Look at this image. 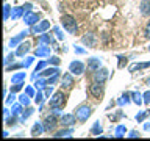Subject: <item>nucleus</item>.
<instances>
[{"label": "nucleus", "instance_id": "nucleus-1", "mask_svg": "<svg viewBox=\"0 0 150 141\" xmlns=\"http://www.w3.org/2000/svg\"><path fill=\"white\" fill-rule=\"evenodd\" d=\"M61 24H63V27L70 35H77L78 27H77V22H75V17L69 16V14H64V16H61Z\"/></svg>", "mask_w": 150, "mask_h": 141}, {"label": "nucleus", "instance_id": "nucleus-2", "mask_svg": "<svg viewBox=\"0 0 150 141\" xmlns=\"http://www.w3.org/2000/svg\"><path fill=\"white\" fill-rule=\"evenodd\" d=\"M49 105L52 108H55V107H59V108H63L66 105V94L63 91H56L53 96L50 97V102H49Z\"/></svg>", "mask_w": 150, "mask_h": 141}, {"label": "nucleus", "instance_id": "nucleus-3", "mask_svg": "<svg viewBox=\"0 0 150 141\" xmlns=\"http://www.w3.org/2000/svg\"><path fill=\"white\" fill-rule=\"evenodd\" d=\"M92 115V108L91 107H88V105H80L77 110H75V116H77V119L78 121H88V118Z\"/></svg>", "mask_w": 150, "mask_h": 141}, {"label": "nucleus", "instance_id": "nucleus-4", "mask_svg": "<svg viewBox=\"0 0 150 141\" xmlns=\"http://www.w3.org/2000/svg\"><path fill=\"white\" fill-rule=\"evenodd\" d=\"M89 93H91L94 97L102 99V97H103V94H105V88H103V83L92 82V85L89 86Z\"/></svg>", "mask_w": 150, "mask_h": 141}, {"label": "nucleus", "instance_id": "nucleus-5", "mask_svg": "<svg viewBox=\"0 0 150 141\" xmlns=\"http://www.w3.org/2000/svg\"><path fill=\"white\" fill-rule=\"evenodd\" d=\"M56 125H58V119H56V116L52 113V115H49L44 119V129L45 132H53L56 129Z\"/></svg>", "mask_w": 150, "mask_h": 141}, {"label": "nucleus", "instance_id": "nucleus-6", "mask_svg": "<svg viewBox=\"0 0 150 141\" xmlns=\"http://www.w3.org/2000/svg\"><path fill=\"white\" fill-rule=\"evenodd\" d=\"M23 22L27 24V25H36L38 22H39V14L36 13H31V11H25V14H23Z\"/></svg>", "mask_w": 150, "mask_h": 141}, {"label": "nucleus", "instance_id": "nucleus-7", "mask_svg": "<svg viewBox=\"0 0 150 141\" xmlns=\"http://www.w3.org/2000/svg\"><path fill=\"white\" fill-rule=\"evenodd\" d=\"M69 70H70L74 75H81V74L84 72V64L81 63V61L75 60V61H72V63L69 64Z\"/></svg>", "mask_w": 150, "mask_h": 141}, {"label": "nucleus", "instance_id": "nucleus-8", "mask_svg": "<svg viewBox=\"0 0 150 141\" xmlns=\"http://www.w3.org/2000/svg\"><path fill=\"white\" fill-rule=\"evenodd\" d=\"M49 28H50V22H49V21H41V22H38L36 25H33L30 31L36 35V33H44V31H47Z\"/></svg>", "mask_w": 150, "mask_h": 141}, {"label": "nucleus", "instance_id": "nucleus-9", "mask_svg": "<svg viewBox=\"0 0 150 141\" xmlns=\"http://www.w3.org/2000/svg\"><path fill=\"white\" fill-rule=\"evenodd\" d=\"M72 72H70V70H69V72H66L64 75H63V78H61V86H63V88H66V89H70V88H72L74 86V77H72Z\"/></svg>", "mask_w": 150, "mask_h": 141}, {"label": "nucleus", "instance_id": "nucleus-10", "mask_svg": "<svg viewBox=\"0 0 150 141\" xmlns=\"http://www.w3.org/2000/svg\"><path fill=\"white\" fill-rule=\"evenodd\" d=\"M106 78H108V70L106 69H98L92 75V80L94 82H98V83H105Z\"/></svg>", "mask_w": 150, "mask_h": 141}, {"label": "nucleus", "instance_id": "nucleus-11", "mask_svg": "<svg viewBox=\"0 0 150 141\" xmlns=\"http://www.w3.org/2000/svg\"><path fill=\"white\" fill-rule=\"evenodd\" d=\"M75 119H77L75 115H63L59 119V124L63 127H72L75 124Z\"/></svg>", "mask_w": 150, "mask_h": 141}, {"label": "nucleus", "instance_id": "nucleus-12", "mask_svg": "<svg viewBox=\"0 0 150 141\" xmlns=\"http://www.w3.org/2000/svg\"><path fill=\"white\" fill-rule=\"evenodd\" d=\"M81 41H83V44H84V46L94 47V46L97 44V36L94 35V33H86V35L81 38Z\"/></svg>", "mask_w": 150, "mask_h": 141}, {"label": "nucleus", "instance_id": "nucleus-13", "mask_svg": "<svg viewBox=\"0 0 150 141\" xmlns=\"http://www.w3.org/2000/svg\"><path fill=\"white\" fill-rule=\"evenodd\" d=\"M100 66H102V61L98 58H96V56H92V58L88 60V70H91V72L98 70V69H100Z\"/></svg>", "mask_w": 150, "mask_h": 141}, {"label": "nucleus", "instance_id": "nucleus-14", "mask_svg": "<svg viewBox=\"0 0 150 141\" xmlns=\"http://www.w3.org/2000/svg\"><path fill=\"white\" fill-rule=\"evenodd\" d=\"M50 46H47V44H41L38 49L35 50V56H50Z\"/></svg>", "mask_w": 150, "mask_h": 141}, {"label": "nucleus", "instance_id": "nucleus-15", "mask_svg": "<svg viewBox=\"0 0 150 141\" xmlns=\"http://www.w3.org/2000/svg\"><path fill=\"white\" fill-rule=\"evenodd\" d=\"M45 132L44 122H35V125L31 127V136H39Z\"/></svg>", "mask_w": 150, "mask_h": 141}, {"label": "nucleus", "instance_id": "nucleus-16", "mask_svg": "<svg viewBox=\"0 0 150 141\" xmlns=\"http://www.w3.org/2000/svg\"><path fill=\"white\" fill-rule=\"evenodd\" d=\"M28 52H30V42H22V44H19V47H17L16 55L17 56H25Z\"/></svg>", "mask_w": 150, "mask_h": 141}, {"label": "nucleus", "instance_id": "nucleus-17", "mask_svg": "<svg viewBox=\"0 0 150 141\" xmlns=\"http://www.w3.org/2000/svg\"><path fill=\"white\" fill-rule=\"evenodd\" d=\"M27 35H28V31H27V30H23V31H21V33H19L17 36H14L13 39L9 41V47H16V46H17L19 42H21V41H22V39H23V38H25Z\"/></svg>", "mask_w": 150, "mask_h": 141}, {"label": "nucleus", "instance_id": "nucleus-18", "mask_svg": "<svg viewBox=\"0 0 150 141\" xmlns=\"http://www.w3.org/2000/svg\"><path fill=\"white\" fill-rule=\"evenodd\" d=\"M139 9H141V14H142V16H149L150 14V0H141Z\"/></svg>", "mask_w": 150, "mask_h": 141}, {"label": "nucleus", "instance_id": "nucleus-19", "mask_svg": "<svg viewBox=\"0 0 150 141\" xmlns=\"http://www.w3.org/2000/svg\"><path fill=\"white\" fill-rule=\"evenodd\" d=\"M22 14H25L23 6H16V8H13V11H11V19H13V21H17Z\"/></svg>", "mask_w": 150, "mask_h": 141}, {"label": "nucleus", "instance_id": "nucleus-20", "mask_svg": "<svg viewBox=\"0 0 150 141\" xmlns=\"http://www.w3.org/2000/svg\"><path fill=\"white\" fill-rule=\"evenodd\" d=\"M130 96H131V94H128V93H127V94H122V96L117 99V105H119V107L128 105V103L133 100V99H130Z\"/></svg>", "mask_w": 150, "mask_h": 141}, {"label": "nucleus", "instance_id": "nucleus-21", "mask_svg": "<svg viewBox=\"0 0 150 141\" xmlns=\"http://www.w3.org/2000/svg\"><path fill=\"white\" fill-rule=\"evenodd\" d=\"M25 77H27V74L25 72H17V74H14L13 75V78H11V83H22V82H25Z\"/></svg>", "mask_w": 150, "mask_h": 141}, {"label": "nucleus", "instance_id": "nucleus-22", "mask_svg": "<svg viewBox=\"0 0 150 141\" xmlns=\"http://www.w3.org/2000/svg\"><path fill=\"white\" fill-rule=\"evenodd\" d=\"M33 111H35V110H33V108L27 107L25 110H22L21 116H19V121H21V122H25V119H27V118H30V116L33 115Z\"/></svg>", "mask_w": 150, "mask_h": 141}, {"label": "nucleus", "instance_id": "nucleus-23", "mask_svg": "<svg viewBox=\"0 0 150 141\" xmlns=\"http://www.w3.org/2000/svg\"><path fill=\"white\" fill-rule=\"evenodd\" d=\"M72 132H74V129H72V127H69V129H63V130L56 132V133H55L53 136H55V138H63V136H70V135H72Z\"/></svg>", "mask_w": 150, "mask_h": 141}, {"label": "nucleus", "instance_id": "nucleus-24", "mask_svg": "<svg viewBox=\"0 0 150 141\" xmlns=\"http://www.w3.org/2000/svg\"><path fill=\"white\" fill-rule=\"evenodd\" d=\"M145 68H150V61H147V63H136V64H131V66H130V72H134V70H139V69H145Z\"/></svg>", "mask_w": 150, "mask_h": 141}, {"label": "nucleus", "instance_id": "nucleus-25", "mask_svg": "<svg viewBox=\"0 0 150 141\" xmlns=\"http://www.w3.org/2000/svg\"><path fill=\"white\" fill-rule=\"evenodd\" d=\"M39 74L42 77H52V75H55V74H59V69L55 66V68H49V69H45L44 72H39Z\"/></svg>", "mask_w": 150, "mask_h": 141}, {"label": "nucleus", "instance_id": "nucleus-26", "mask_svg": "<svg viewBox=\"0 0 150 141\" xmlns=\"http://www.w3.org/2000/svg\"><path fill=\"white\" fill-rule=\"evenodd\" d=\"M39 42H41V44L50 46V44H53V38H52L50 35H45V33H42V35L39 36Z\"/></svg>", "mask_w": 150, "mask_h": 141}, {"label": "nucleus", "instance_id": "nucleus-27", "mask_svg": "<svg viewBox=\"0 0 150 141\" xmlns=\"http://www.w3.org/2000/svg\"><path fill=\"white\" fill-rule=\"evenodd\" d=\"M102 130L103 129H102V125H100V121H96V122H94V125H92V129H91V133L98 136V135L102 133Z\"/></svg>", "mask_w": 150, "mask_h": 141}, {"label": "nucleus", "instance_id": "nucleus-28", "mask_svg": "<svg viewBox=\"0 0 150 141\" xmlns=\"http://www.w3.org/2000/svg\"><path fill=\"white\" fill-rule=\"evenodd\" d=\"M144 96H141L139 93H131V99H133V102L136 103V105H142L144 103Z\"/></svg>", "mask_w": 150, "mask_h": 141}, {"label": "nucleus", "instance_id": "nucleus-29", "mask_svg": "<svg viewBox=\"0 0 150 141\" xmlns=\"http://www.w3.org/2000/svg\"><path fill=\"white\" fill-rule=\"evenodd\" d=\"M11 6H9L8 3H5V6H3V21H8L9 17H11Z\"/></svg>", "mask_w": 150, "mask_h": 141}, {"label": "nucleus", "instance_id": "nucleus-30", "mask_svg": "<svg viewBox=\"0 0 150 141\" xmlns=\"http://www.w3.org/2000/svg\"><path fill=\"white\" fill-rule=\"evenodd\" d=\"M19 102H21L22 105H25V107H28V105H30V96H28L27 93H23V94H21V96H19Z\"/></svg>", "mask_w": 150, "mask_h": 141}, {"label": "nucleus", "instance_id": "nucleus-31", "mask_svg": "<svg viewBox=\"0 0 150 141\" xmlns=\"http://www.w3.org/2000/svg\"><path fill=\"white\" fill-rule=\"evenodd\" d=\"M16 53H8L6 56H5V60H3V64H5V68H6V66H9L11 63H14V58H16Z\"/></svg>", "mask_w": 150, "mask_h": 141}, {"label": "nucleus", "instance_id": "nucleus-32", "mask_svg": "<svg viewBox=\"0 0 150 141\" xmlns=\"http://www.w3.org/2000/svg\"><path fill=\"white\" fill-rule=\"evenodd\" d=\"M21 113H22V103H16V105H13V108H11V115H14V116H21Z\"/></svg>", "mask_w": 150, "mask_h": 141}, {"label": "nucleus", "instance_id": "nucleus-33", "mask_svg": "<svg viewBox=\"0 0 150 141\" xmlns=\"http://www.w3.org/2000/svg\"><path fill=\"white\" fill-rule=\"evenodd\" d=\"M44 99H45V96L42 94V91H41V89H38V93H36V96H35V102L39 105V103L44 102Z\"/></svg>", "mask_w": 150, "mask_h": 141}, {"label": "nucleus", "instance_id": "nucleus-34", "mask_svg": "<svg viewBox=\"0 0 150 141\" xmlns=\"http://www.w3.org/2000/svg\"><path fill=\"white\" fill-rule=\"evenodd\" d=\"M150 115V111H139L138 115H136V121L138 122H144V119Z\"/></svg>", "mask_w": 150, "mask_h": 141}, {"label": "nucleus", "instance_id": "nucleus-35", "mask_svg": "<svg viewBox=\"0 0 150 141\" xmlns=\"http://www.w3.org/2000/svg\"><path fill=\"white\" fill-rule=\"evenodd\" d=\"M125 132H127L125 125H117V129H116V136H117V138H122V136L125 135Z\"/></svg>", "mask_w": 150, "mask_h": 141}, {"label": "nucleus", "instance_id": "nucleus-36", "mask_svg": "<svg viewBox=\"0 0 150 141\" xmlns=\"http://www.w3.org/2000/svg\"><path fill=\"white\" fill-rule=\"evenodd\" d=\"M58 78H59V74H55V75H52V77H47V86L56 83V82H58Z\"/></svg>", "mask_w": 150, "mask_h": 141}, {"label": "nucleus", "instance_id": "nucleus-37", "mask_svg": "<svg viewBox=\"0 0 150 141\" xmlns=\"http://www.w3.org/2000/svg\"><path fill=\"white\" fill-rule=\"evenodd\" d=\"M35 86H36L38 89H39V88H45V86H47V80H45V78H39V80L35 83Z\"/></svg>", "mask_w": 150, "mask_h": 141}, {"label": "nucleus", "instance_id": "nucleus-38", "mask_svg": "<svg viewBox=\"0 0 150 141\" xmlns=\"http://www.w3.org/2000/svg\"><path fill=\"white\" fill-rule=\"evenodd\" d=\"M33 61H35V58H33V56H27L25 58V61H23V68H30V66L33 64Z\"/></svg>", "mask_w": 150, "mask_h": 141}, {"label": "nucleus", "instance_id": "nucleus-39", "mask_svg": "<svg viewBox=\"0 0 150 141\" xmlns=\"http://www.w3.org/2000/svg\"><path fill=\"white\" fill-rule=\"evenodd\" d=\"M53 31H55V35H56V38H58V39H61V41L64 39V35H63V31H61V28H59V27H55V28H53Z\"/></svg>", "mask_w": 150, "mask_h": 141}, {"label": "nucleus", "instance_id": "nucleus-40", "mask_svg": "<svg viewBox=\"0 0 150 141\" xmlns=\"http://www.w3.org/2000/svg\"><path fill=\"white\" fill-rule=\"evenodd\" d=\"M45 64H47L45 61H39V63H38V66L35 68V72H41V70L45 68Z\"/></svg>", "mask_w": 150, "mask_h": 141}, {"label": "nucleus", "instance_id": "nucleus-41", "mask_svg": "<svg viewBox=\"0 0 150 141\" xmlns=\"http://www.w3.org/2000/svg\"><path fill=\"white\" fill-rule=\"evenodd\" d=\"M49 63H50V64H53V66H58V64L61 63V60L58 58V56H50Z\"/></svg>", "mask_w": 150, "mask_h": 141}, {"label": "nucleus", "instance_id": "nucleus-42", "mask_svg": "<svg viewBox=\"0 0 150 141\" xmlns=\"http://www.w3.org/2000/svg\"><path fill=\"white\" fill-rule=\"evenodd\" d=\"M22 86H23V82L22 83H14V86H11V91L17 93V91H21V89H22Z\"/></svg>", "mask_w": 150, "mask_h": 141}, {"label": "nucleus", "instance_id": "nucleus-43", "mask_svg": "<svg viewBox=\"0 0 150 141\" xmlns=\"http://www.w3.org/2000/svg\"><path fill=\"white\" fill-rule=\"evenodd\" d=\"M74 50H75V53H78V55H84V53H86V49H83V47H78V46H75Z\"/></svg>", "mask_w": 150, "mask_h": 141}, {"label": "nucleus", "instance_id": "nucleus-44", "mask_svg": "<svg viewBox=\"0 0 150 141\" xmlns=\"http://www.w3.org/2000/svg\"><path fill=\"white\" fill-rule=\"evenodd\" d=\"M52 93H53V88H52V85H50V86H47V88L44 89V96H45V97H50V96H52Z\"/></svg>", "mask_w": 150, "mask_h": 141}, {"label": "nucleus", "instance_id": "nucleus-45", "mask_svg": "<svg viewBox=\"0 0 150 141\" xmlns=\"http://www.w3.org/2000/svg\"><path fill=\"white\" fill-rule=\"evenodd\" d=\"M25 93H27V94H28V96H30V97L36 96V94H35V89H33L31 86H27V88H25Z\"/></svg>", "mask_w": 150, "mask_h": 141}, {"label": "nucleus", "instance_id": "nucleus-46", "mask_svg": "<svg viewBox=\"0 0 150 141\" xmlns=\"http://www.w3.org/2000/svg\"><path fill=\"white\" fill-rule=\"evenodd\" d=\"M23 64H13V66H6V70L9 72V70H16V69H19V68H22Z\"/></svg>", "mask_w": 150, "mask_h": 141}, {"label": "nucleus", "instance_id": "nucleus-47", "mask_svg": "<svg viewBox=\"0 0 150 141\" xmlns=\"http://www.w3.org/2000/svg\"><path fill=\"white\" fill-rule=\"evenodd\" d=\"M142 96H144V103H147V105H149V103H150V91L144 93Z\"/></svg>", "mask_w": 150, "mask_h": 141}, {"label": "nucleus", "instance_id": "nucleus-48", "mask_svg": "<svg viewBox=\"0 0 150 141\" xmlns=\"http://www.w3.org/2000/svg\"><path fill=\"white\" fill-rule=\"evenodd\" d=\"M14 99H16V96H14V93L11 91V94H9V96L6 97V103H13V102H14Z\"/></svg>", "mask_w": 150, "mask_h": 141}, {"label": "nucleus", "instance_id": "nucleus-49", "mask_svg": "<svg viewBox=\"0 0 150 141\" xmlns=\"http://www.w3.org/2000/svg\"><path fill=\"white\" fill-rule=\"evenodd\" d=\"M119 68H124V66L127 64V58H125V56H119Z\"/></svg>", "mask_w": 150, "mask_h": 141}, {"label": "nucleus", "instance_id": "nucleus-50", "mask_svg": "<svg viewBox=\"0 0 150 141\" xmlns=\"http://www.w3.org/2000/svg\"><path fill=\"white\" fill-rule=\"evenodd\" d=\"M138 136H139L138 132H136V130H131V132H130V135H128V138H138Z\"/></svg>", "mask_w": 150, "mask_h": 141}, {"label": "nucleus", "instance_id": "nucleus-51", "mask_svg": "<svg viewBox=\"0 0 150 141\" xmlns=\"http://www.w3.org/2000/svg\"><path fill=\"white\" fill-rule=\"evenodd\" d=\"M145 36L150 38V22L147 24V27H145Z\"/></svg>", "mask_w": 150, "mask_h": 141}, {"label": "nucleus", "instance_id": "nucleus-52", "mask_svg": "<svg viewBox=\"0 0 150 141\" xmlns=\"http://www.w3.org/2000/svg\"><path fill=\"white\" fill-rule=\"evenodd\" d=\"M31 8H33V5H31V3H25V5H23V9H25V11H30Z\"/></svg>", "mask_w": 150, "mask_h": 141}, {"label": "nucleus", "instance_id": "nucleus-53", "mask_svg": "<svg viewBox=\"0 0 150 141\" xmlns=\"http://www.w3.org/2000/svg\"><path fill=\"white\" fill-rule=\"evenodd\" d=\"M3 115H5V118L9 116V110H8V108H3Z\"/></svg>", "mask_w": 150, "mask_h": 141}, {"label": "nucleus", "instance_id": "nucleus-54", "mask_svg": "<svg viewBox=\"0 0 150 141\" xmlns=\"http://www.w3.org/2000/svg\"><path fill=\"white\" fill-rule=\"evenodd\" d=\"M144 130H150V124H149V122H145V124H144Z\"/></svg>", "mask_w": 150, "mask_h": 141}, {"label": "nucleus", "instance_id": "nucleus-55", "mask_svg": "<svg viewBox=\"0 0 150 141\" xmlns=\"http://www.w3.org/2000/svg\"><path fill=\"white\" fill-rule=\"evenodd\" d=\"M147 83H149V85H150V78H149V82H147Z\"/></svg>", "mask_w": 150, "mask_h": 141}, {"label": "nucleus", "instance_id": "nucleus-56", "mask_svg": "<svg viewBox=\"0 0 150 141\" xmlns=\"http://www.w3.org/2000/svg\"><path fill=\"white\" fill-rule=\"evenodd\" d=\"M149 50H150V47H149Z\"/></svg>", "mask_w": 150, "mask_h": 141}]
</instances>
